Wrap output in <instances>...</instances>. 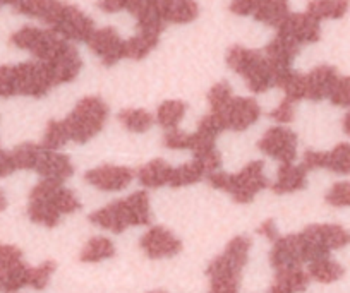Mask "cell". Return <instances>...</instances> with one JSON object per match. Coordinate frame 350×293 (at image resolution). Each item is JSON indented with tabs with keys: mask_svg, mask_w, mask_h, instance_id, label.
<instances>
[{
	"mask_svg": "<svg viewBox=\"0 0 350 293\" xmlns=\"http://www.w3.org/2000/svg\"><path fill=\"white\" fill-rule=\"evenodd\" d=\"M83 210L79 195L64 184L40 178L28 192L26 217L33 225L57 228L64 217H74Z\"/></svg>",
	"mask_w": 350,
	"mask_h": 293,
	"instance_id": "obj_1",
	"label": "cell"
},
{
	"mask_svg": "<svg viewBox=\"0 0 350 293\" xmlns=\"http://www.w3.org/2000/svg\"><path fill=\"white\" fill-rule=\"evenodd\" d=\"M252 238L239 234L225 244L224 251L208 262L204 275L208 278L206 293H239L242 278L249 264Z\"/></svg>",
	"mask_w": 350,
	"mask_h": 293,
	"instance_id": "obj_2",
	"label": "cell"
},
{
	"mask_svg": "<svg viewBox=\"0 0 350 293\" xmlns=\"http://www.w3.org/2000/svg\"><path fill=\"white\" fill-rule=\"evenodd\" d=\"M153 220V206L146 189L131 192L113 203L103 204L88 214V223L100 230L124 235L129 228L148 227Z\"/></svg>",
	"mask_w": 350,
	"mask_h": 293,
	"instance_id": "obj_3",
	"label": "cell"
},
{
	"mask_svg": "<svg viewBox=\"0 0 350 293\" xmlns=\"http://www.w3.org/2000/svg\"><path fill=\"white\" fill-rule=\"evenodd\" d=\"M204 180L208 182L211 191L228 195L239 206L254 204L262 191L270 189L271 184L268 165L262 160L247 161L237 171H213Z\"/></svg>",
	"mask_w": 350,
	"mask_h": 293,
	"instance_id": "obj_4",
	"label": "cell"
},
{
	"mask_svg": "<svg viewBox=\"0 0 350 293\" xmlns=\"http://www.w3.org/2000/svg\"><path fill=\"white\" fill-rule=\"evenodd\" d=\"M109 115V103L102 96L90 94V96L81 98L72 107V110L60 120L69 137V143L84 146L103 134Z\"/></svg>",
	"mask_w": 350,
	"mask_h": 293,
	"instance_id": "obj_5",
	"label": "cell"
},
{
	"mask_svg": "<svg viewBox=\"0 0 350 293\" xmlns=\"http://www.w3.org/2000/svg\"><path fill=\"white\" fill-rule=\"evenodd\" d=\"M227 66L242 77L254 94H262L275 87V74L265 53L259 50L234 45L228 48Z\"/></svg>",
	"mask_w": 350,
	"mask_h": 293,
	"instance_id": "obj_6",
	"label": "cell"
},
{
	"mask_svg": "<svg viewBox=\"0 0 350 293\" xmlns=\"http://www.w3.org/2000/svg\"><path fill=\"white\" fill-rule=\"evenodd\" d=\"M11 43L19 50L31 53L38 62H52L72 45L52 29H42L36 26H23L12 33Z\"/></svg>",
	"mask_w": 350,
	"mask_h": 293,
	"instance_id": "obj_7",
	"label": "cell"
},
{
	"mask_svg": "<svg viewBox=\"0 0 350 293\" xmlns=\"http://www.w3.org/2000/svg\"><path fill=\"white\" fill-rule=\"evenodd\" d=\"M261 112V105L254 98L234 96L224 109L211 113L217 115L225 132L244 134L258 124Z\"/></svg>",
	"mask_w": 350,
	"mask_h": 293,
	"instance_id": "obj_8",
	"label": "cell"
},
{
	"mask_svg": "<svg viewBox=\"0 0 350 293\" xmlns=\"http://www.w3.org/2000/svg\"><path fill=\"white\" fill-rule=\"evenodd\" d=\"M256 148L277 163H295L299 156V134L287 126H273L259 136Z\"/></svg>",
	"mask_w": 350,
	"mask_h": 293,
	"instance_id": "obj_9",
	"label": "cell"
},
{
	"mask_svg": "<svg viewBox=\"0 0 350 293\" xmlns=\"http://www.w3.org/2000/svg\"><path fill=\"white\" fill-rule=\"evenodd\" d=\"M136 180V170L122 163H103L84 171L83 182L102 194L122 192Z\"/></svg>",
	"mask_w": 350,
	"mask_h": 293,
	"instance_id": "obj_10",
	"label": "cell"
},
{
	"mask_svg": "<svg viewBox=\"0 0 350 293\" xmlns=\"http://www.w3.org/2000/svg\"><path fill=\"white\" fill-rule=\"evenodd\" d=\"M16 96L43 98L52 89L53 81L43 62H21L12 66Z\"/></svg>",
	"mask_w": 350,
	"mask_h": 293,
	"instance_id": "obj_11",
	"label": "cell"
},
{
	"mask_svg": "<svg viewBox=\"0 0 350 293\" xmlns=\"http://www.w3.org/2000/svg\"><path fill=\"white\" fill-rule=\"evenodd\" d=\"M139 251L143 252L144 257L150 261H167L174 259L183 252L184 244L170 228L163 225H154L150 227L137 240Z\"/></svg>",
	"mask_w": 350,
	"mask_h": 293,
	"instance_id": "obj_12",
	"label": "cell"
},
{
	"mask_svg": "<svg viewBox=\"0 0 350 293\" xmlns=\"http://www.w3.org/2000/svg\"><path fill=\"white\" fill-rule=\"evenodd\" d=\"M301 163L309 173L325 170L335 175H350V143H336L329 151L308 148L302 153Z\"/></svg>",
	"mask_w": 350,
	"mask_h": 293,
	"instance_id": "obj_13",
	"label": "cell"
},
{
	"mask_svg": "<svg viewBox=\"0 0 350 293\" xmlns=\"http://www.w3.org/2000/svg\"><path fill=\"white\" fill-rule=\"evenodd\" d=\"M49 29H52L53 33L62 36L67 42L88 43V40L92 38L96 28L95 21L90 16L84 14L76 5L66 4V8H64L62 14L59 16L55 25Z\"/></svg>",
	"mask_w": 350,
	"mask_h": 293,
	"instance_id": "obj_14",
	"label": "cell"
},
{
	"mask_svg": "<svg viewBox=\"0 0 350 293\" xmlns=\"http://www.w3.org/2000/svg\"><path fill=\"white\" fill-rule=\"evenodd\" d=\"M86 45L102 60L105 67H113L120 60L126 59V40L112 26L95 29Z\"/></svg>",
	"mask_w": 350,
	"mask_h": 293,
	"instance_id": "obj_15",
	"label": "cell"
},
{
	"mask_svg": "<svg viewBox=\"0 0 350 293\" xmlns=\"http://www.w3.org/2000/svg\"><path fill=\"white\" fill-rule=\"evenodd\" d=\"M277 35L292 40L299 46L311 45L321 40V23L308 12H291L277 29Z\"/></svg>",
	"mask_w": 350,
	"mask_h": 293,
	"instance_id": "obj_16",
	"label": "cell"
},
{
	"mask_svg": "<svg viewBox=\"0 0 350 293\" xmlns=\"http://www.w3.org/2000/svg\"><path fill=\"white\" fill-rule=\"evenodd\" d=\"M33 171L42 180H53L64 184V182L74 177V173H76V165H74L72 158L69 154L60 153V151L45 150L42 146L38 161H36V167Z\"/></svg>",
	"mask_w": 350,
	"mask_h": 293,
	"instance_id": "obj_17",
	"label": "cell"
},
{
	"mask_svg": "<svg viewBox=\"0 0 350 293\" xmlns=\"http://www.w3.org/2000/svg\"><path fill=\"white\" fill-rule=\"evenodd\" d=\"M309 185V171L302 163H278L275 167L270 191L273 195H292L304 192Z\"/></svg>",
	"mask_w": 350,
	"mask_h": 293,
	"instance_id": "obj_18",
	"label": "cell"
},
{
	"mask_svg": "<svg viewBox=\"0 0 350 293\" xmlns=\"http://www.w3.org/2000/svg\"><path fill=\"white\" fill-rule=\"evenodd\" d=\"M302 77H304V100L321 102L329 96L340 74L333 66L323 64V66L314 67L311 72L302 74Z\"/></svg>",
	"mask_w": 350,
	"mask_h": 293,
	"instance_id": "obj_19",
	"label": "cell"
},
{
	"mask_svg": "<svg viewBox=\"0 0 350 293\" xmlns=\"http://www.w3.org/2000/svg\"><path fill=\"white\" fill-rule=\"evenodd\" d=\"M165 25H187L200 16L196 0H151Z\"/></svg>",
	"mask_w": 350,
	"mask_h": 293,
	"instance_id": "obj_20",
	"label": "cell"
},
{
	"mask_svg": "<svg viewBox=\"0 0 350 293\" xmlns=\"http://www.w3.org/2000/svg\"><path fill=\"white\" fill-rule=\"evenodd\" d=\"M306 230L329 252L342 251L350 245V228L340 223H311Z\"/></svg>",
	"mask_w": 350,
	"mask_h": 293,
	"instance_id": "obj_21",
	"label": "cell"
},
{
	"mask_svg": "<svg viewBox=\"0 0 350 293\" xmlns=\"http://www.w3.org/2000/svg\"><path fill=\"white\" fill-rule=\"evenodd\" d=\"M172 163L165 158H153L146 161L136 170V180L150 191H158V189L168 187V178H170Z\"/></svg>",
	"mask_w": 350,
	"mask_h": 293,
	"instance_id": "obj_22",
	"label": "cell"
},
{
	"mask_svg": "<svg viewBox=\"0 0 350 293\" xmlns=\"http://www.w3.org/2000/svg\"><path fill=\"white\" fill-rule=\"evenodd\" d=\"M116 254L117 247L112 238L105 237V235H93L83 244L77 259L83 264H100V262L113 259Z\"/></svg>",
	"mask_w": 350,
	"mask_h": 293,
	"instance_id": "obj_23",
	"label": "cell"
},
{
	"mask_svg": "<svg viewBox=\"0 0 350 293\" xmlns=\"http://www.w3.org/2000/svg\"><path fill=\"white\" fill-rule=\"evenodd\" d=\"M117 122H119L120 129L126 130L127 134L133 136H144V134L151 132L154 122V115L148 112L146 109H122L117 113Z\"/></svg>",
	"mask_w": 350,
	"mask_h": 293,
	"instance_id": "obj_24",
	"label": "cell"
},
{
	"mask_svg": "<svg viewBox=\"0 0 350 293\" xmlns=\"http://www.w3.org/2000/svg\"><path fill=\"white\" fill-rule=\"evenodd\" d=\"M187 112H189V107L183 100H165L158 105L157 113H154V122L165 132L180 129V124L186 120Z\"/></svg>",
	"mask_w": 350,
	"mask_h": 293,
	"instance_id": "obj_25",
	"label": "cell"
},
{
	"mask_svg": "<svg viewBox=\"0 0 350 293\" xmlns=\"http://www.w3.org/2000/svg\"><path fill=\"white\" fill-rule=\"evenodd\" d=\"M288 14H291L288 0H259L252 18L258 23L278 29Z\"/></svg>",
	"mask_w": 350,
	"mask_h": 293,
	"instance_id": "obj_26",
	"label": "cell"
},
{
	"mask_svg": "<svg viewBox=\"0 0 350 293\" xmlns=\"http://www.w3.org/2000/svg\"><path fill=\"white\" fill-rule=\"evenodd\" d=\"M306 271H308L311 281L321 283V285H332V283L340 281L345 275V268H343L342 262L335 261L329 255L309 262Z\"/></svg>",
	"mask_w": 350,
	"mask_h": 293,
	"instance_id": "obj_27",
	"label": "cell"
},
{
	"mask_svg": "<svg viewBox=\"0 0 350 293\" xmlns=\"http://www.w3.org/2000/svg\"><path fill=\"white\" fill-rule=\"evenodd\" d=\"M349 8L350 0H309L306 12L321 23L325 19H342Z\"/></svg>",
	"mask_w": 350,
	"mask_h": 293,
	"instance_id": "obj_28",
	"label": "cell"
},
{
	"mask_svg": "<svg viewBox=\"0 0 350 293\" xmlns=\"http://www.w3.org/2000/svg\"><path fill=\"white\" fill-rule=\"evenodd\" d=\"M40 151L42 146L40 143H33V141H23L18 146H14V150L11 151L12 160H14L16 170L18 171H33L36 167V161H38Z\"/></svg>",
	"mask_w": 350,
	"mask_h": 293,
	"instance_id": "obj_29",
	"label": "cell"
},
{
	"mask_svg": "<svg viewBox=\"0 0 350 293\" xmlns=\"http://www.w3.org/2000/svg\"><path fill=\"white\" fill-rule=\"evenodd\" d=\"M160 43V38L136 33L134 36L126 40V59L129 60H143L153 52Z\"/></svg>",
	"mask_w": 350,
	"mask_h": 293,
	"instance_id": "obj_30",
	"label": "cell"
},
{
	"mask_svg": "<svg viewBox=\"0 0 350 293\" xmlns=\"http://www.w3.org/2000/svg\"><path fill=\"white\" fill-rule=\"evenodd\" d=\"M57 271V262L53 259H45L40 264L31 266V271H29V286L28 288L36 290V292H42L52 281L53 275Z\"/></svg>",
	"mask_w": 350,
	"mask_h": 293,
	"instance_id": "obj_31",
	"label": "cell"
},
{
	"mask_svg": "<svg viewBox=\"0 0 350 293\" xmlns=\"http://www.w3.org/2000/svg\"><path fill=\"white\" fill-rule=\"evenodd\" d=\"M325 203L335 210H350V180L333 182L325 191Z\"/></svg>",
	"mask_w": 350,
	"mask_h": 293,
	"instance_id": "obj_32",
	"label": "cell"
},
{
	"mask_svg": "<svg viewBox=\"0 0 350 293\" xmlns=\"http://www.w3.org/2000/svg\"><path fill=\"white\" fill-rule=\"evenodd\" d=\"M234 91H232V86L228 81H218L217 84L210 87L206 94L208 107H210V112H218V110L224 109L232 98H234Z\"/></svg>",
	"mask_w": 350,
	"mask_h": 293,
	"instance_id": "obj_33",
	"label": "cell"
},
{
	"mask_svg": "<svg viewBox=\"0 0 350 293\" xmlns=\"http://www.w3.org/2000/svg\"><path fill=\"white\" fill-rule=\"evenodd\" d=\"M2 5H11L18 14L28 16L42 21L49 0H0Z\"/></svg>",
	"mask_w": 350,
	"mask_h": 293,
	"instance_id": "obj_34",
	"label": "cell"
},
{
	"mask_svg": "<svg viewBox=\"0 0 350 293\" xmlns=\"http://www.w3.org/2000/svg\"><path fill=\"white\" fill-rule=\"evenodd\" d=\"M295 105H297V103L291 102V100H287V98L284 96L280 102L270 110L268 117H270L273 122H277L278 126H288V124H292L295 119H297V110H295Z\"/></svg>",
	"mask_w": 350,
	"mask_h": 293,
	"instance_id": "obj_35",
	"label": "cell"
},
{
	"mask_svg": "<svg viewBox=\"0 0 350 293\" xmlns=\"http://www.w3.org/2000/svg\"><path fill=\"white\" fill-rule=\"evenodd\" d=\"M328 100L332 102V105L350 110V76L338 77L332 93H329Z\"/></svg>",
	"mask_w": 350,
	"mask_h": 293,
	"instance_id": "obj_36",
	"label": "cell"
},
{
	"mask_svg": "<svg viewBox=\"0 0 350 293\" xmlns=\"http://www.w3.org/2000/svg\"><path fill=\"white\" fill-rule=\"evenodd\" d=\"M25 262V254L18 245L0 244V273L16 268Z\"/></svg>",
	"mask_w": 350,
	"mask_h": 293,
	"instance_id": "obj_37",
	"label": "cell"
},
{
	"mask_svg": "<svg viewBox=\"0 0 350 293\" xmlns=\"http://www.w3.org/2000/svg\"><path fill=\"white\" fill-rule=\"evenodd\" d=\"M256 234L262 238V240H267L268 244H273L278 237L282 235L280 227H278V221L275 218H265L261 223L258 225L256 228Z\"/></svg>",
	"mask_w": 350,
	"mask_h": 293,
	"instance_id": "obj_38",
	"label": "cell"
},
{
	"mask_svg": "<svg viewBox=\"0 0 350 293\" xmlns=\"http://www.w3.org/2000/svg\"><path fill=\"white\" fill-rule=\"evenodd\" d=\"M16 96L12 66H0V98Z\"/></svg>",
	"mask_w": 350,
	"mask_h": 293,
	"instance_id": "obj_39",
	"label": "cell"
},
{
	"mask_svg": "<svg viewBox=\"0 0 350 293\" xmlns=\"http://www.w3.org/2000/svg\"><path fill=\"white\" fill-rule=\"evenodd\" d=\"M259 0H232L230 12L235 16H252L256 8H258Z\"/></svg>",
	"mask_w": 350,
	"mask_h": 293,
	"instance_id": "obj_40",
	"label": "cell"
},
{
	"mask_svg": "<svg viewBox=\"0 0 350 293\" xmlns=\"http://www.w3.org/2000/svg\"><path fill=\"white\" fill-rule=\"evenodd\" d=\"M16 165L14 160H12L11 151L4 150V148L0 146V178H8L11 175L16 173Z\"/></svg>",
	"mask_w": 350,
	"mask_h": 293,
	"instance_id": "obj_41",
	"label": "cell"
},
{
	"mask_svg": "<svg viewBox=\"0 0 350 293\" xmlns=\"http://www.w3.org/2000/svg\"><path fill=\"white\" fill-rule=\"evenodd\" d=\"M127 0H100L98 9L105 14H117L120 11H126Z\"/></svg>",
	"mask_w": 350,
	"mask_h": 293,
	"instance_id": "obj_42",
	"label": "cell"
},
{
	"mask_svg": "<svg viewBox=\"0 0 350 293\" xmlns=\"http://www.w3.org/2000/svg\"><path fill=\"white\" fill-rule=\"evenodd\" d=\"M342 130L347 134V136L350 137V110L345 113V115H343V119H342Z\"/></svg>",
	"mask_w": 350,
	"mask_h": 293,
	"instance_id": "obj_43",
	"label": "cell"
},
{
	"mask_svg": "<svg viewBox=\"0 0 350 293\" xmlns=\"http://www.w3.org/2000/svg\"><path fill=\"white\" fill-rule=\"evenodd\" d=\"M8 206H9L8 195H5V192L0 189V213H4V211L8 210Z\"/></svg>",
	"mask_w": 350,
	"mask_h": 293,
	"instance_id": "obj_44",
	"label": "cell"
},
{
	"mask_svg": "<svg viewBox=\"0 0 350 293\" xmlns=\"http://www.w3.org/2000/svg\"><path fill=\"white\" fill-rule=\"evenodd\" d=\"M148 293H167V292H163V290H153V292H148Z\"/></svg>",
	"mask_w": 350,
	"mask_h": 293,
	"instance_id": "obj_45",
	"label": "cell"
},
{
	"mask_svg": "<svg viewBox=\"0 0 350 293\" xmlns=\"http://www.w3.org/2000/svg\"><path fill=\"white\" fill-rule=\"evenodd\" d=\"M0 8H2V2H0Z\"/></svg>",
	"mask_w": 350,
	"mask_h": 293,
	"instance_id": "obj_46",
	"label": "cell"
}]
</instances>
